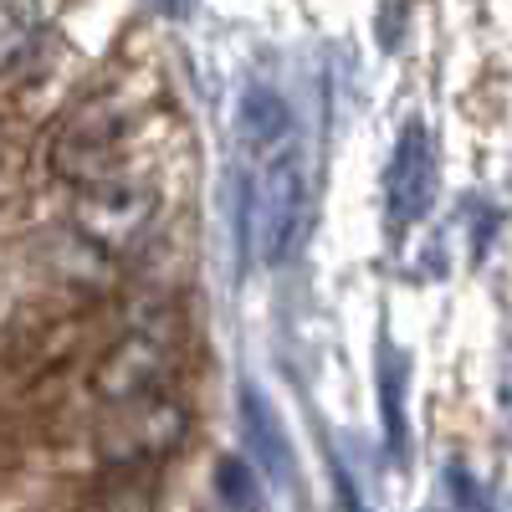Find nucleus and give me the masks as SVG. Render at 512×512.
Segmentation results:
<instances>
[{
	"label": "nucleus",
	"instance_id": "7",
	"mask_svg": "<svg viewBox=\"0 0 512 512\" xmlns=\"http://www.w3.org/2000/svg\"><path fill=\"white\" fill-rule=\"evenodd\" d=\"M98 390H103V400L164 390V354L149 344V338H128V344H118V349L103 359V369H98Z\"/></svg>",
	"mask_w": 512,
	"mask_h": 512
},
{
	"label": "nucleus",
	"instance_id": "6",
	"mask_svg": "<svg viewBox=\"0 0 512 512\" xmlns=\"http://www.w3.org/2000/svg\"><path fill=\"white\" fill-rule=\"evenodd\" d=\"M241 436L251 446V456L262 461V472L277 482V487H297V456H292V441H287V425L277 420V410L267 405L262 390H241Z\"/></svg>",
	"mask_w": 512,
	"mask_h": 512
},
{
	"label": "nucleus",
	"instance_id": "10",
	"mask_svg": "<svg viewBox=\"0 0 512 512\" xmlns=\"http://www.w3.org/2000/svg\"><path fill=\"white\" fill-rule=\"evenodd\" d=\"M379 395H384V441L395 456H405V364H395V354L379 369Z\"/></svg>",
	"mask_w": 512,
	"mask_h": 512
},
{
	"label": "nucleus",
	"instance_id": "2",
	"mask_svg": "<svg viewBox=\"0 0 512 512\" xmlns=\"http://www.w3.org/2000/svg\"><path fill=\"white\" fill-rule=\"evenodd\" d=\"M185 436V415L169 400V390H144V395H123L108 400V420H103V451L118 466H149L164 451H175V441Z\"/></svg>",
	"mask_w": 512,
	"mask_h": 512
},
{
	"label": "nucleus",
	"instance_id": "4",
	"mask_svg": "<svg viewBox=\"0 0 512 512\" xmlns=\"http://www.w3.org/2000/svg\"><path fill=\"white\" fill-rule=\"evenodd\" d=\"M118 139H123V118L118 108L108 103H88L67 118V128L57 134V149H52V164L57 175L72 180L77 190L93 185V180H108L118 169Z\"/></svg>",
	"mask_w": 512,
	"mask_h": 512
},
{
	"label": "nucleus",
	"instance_id": "5",
	"mask_svg": "<svg viewBox=\"0 0 512 512\" xmlns=\"http://www.w3.org/2000/svg\"><path fill=\"white\" fill-rule=\"evenodd\" d=\"M436 205V149H431V128L420 118L405 123V134L390 159V221L415 226L425 210Z\"/></svg>",
	"mask_w": 512,
	"mask_h": 512
},
{
	"label": "nucleus",
	"instance_id": "9",
	"mask_svg": "<svg viewBox=\"0 0 512 512\" xmlns=\"http://www.w3.org/2000/svg\"><path fill=\"white\" fill-rule=\"evenodd\" d=\"M41 36V0H0V72H16Z\"/></svg>",
	"mask_w": 512,
	"mask_h": 512
},
{
	"label": "nucleus",
	"instance_id": "3",
	"mask_svg": "<svg viewBox=\"0 0 512 512\" xmlns=\"http://www.w3.org/2000/svg\"><path fill=\"white\" fill-rule=\"evenodd\" d=\"M154 210H159L154 190L123 185L118 175H108V180L82 185L77 226H82V236H88L93 246H103V251L118 256V251H128V246H139V236H144L149 221H154Z\"/></svg>",
	"mask_w": 512,
	"mask_h": 512
},
{
	"label": "nucleus",
	"instance_id": "8",
	"mask_svg": "<svg viewBox=\"0 0 512 512\" xmlns=\"http://www.w3.org/2000/svg\"><path fill=\"white\" fill-rule=\"evenodd\" d=\"M241 139H246V149H256V154L282 149V144L292 139V113H287V103H282L277 93H267V88H251L246 103H241Z\"/></svg>",
	"mask_w": 512,
	"mask_h": 512
},
{
	"label": "nucleus",
	"instance_id": "11",
	"mask_svg": "<svg viewBox=\"0 0 512 512\" xmlns=\"http://www.w3.org/2000/svg\"><path fill=\"white\" fill-rule=\"evenodd\" d=\"M216 492H221V502H236V507H256V502H262V492H256V482H251V466L236 461V456L216 461Z\"/></svg>",
	"mask_w": 512,
	"mask_h": 512
},
{
	"label": "nucleus",
	"instance_id": "1",
	"mask_svg": "<svg viewBox=\"0 0 512 512\" xmlns=\"http://www.w3.org/2000/svg\"><path fill=\"white\" fill-rule=\"evenodd\" d=\"M262 175L246 200V236L256 241L267 267L292 262V251L303 246L308 216H313V185H308V159L292 139L272 154H262Z\"/></svg>",
	"mask_w": 512,
	"mask_h": 512
},
{
	"label": "nucleus",
	"instance_id": "12",
	"mask_svg": "<svg viewBox=\"0 0 512 512\" xmlns=\"http://www.w3.org/2000/svg\"><path fill=\"white\" fill-rule=\"evenodd\" d=\"M159 6H164V11H185V0H159Z\"/></svg>",
	"mask_w": 512,
	"mask_h": 512
}]
</instances>
